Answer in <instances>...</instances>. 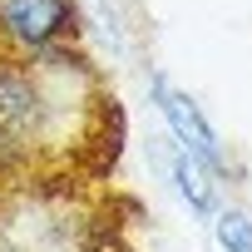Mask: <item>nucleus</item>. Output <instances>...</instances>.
<instances>
[{
	"label": "nucleus",
	"instance_id": "obj_2",
	"mask_svg": "<svg viewBox=\"0 0 252 252\" xmlns=\"http://www.w3.org/2000/svg\"><path fill=\"white\" fill-rule=\"evenodd\" d=\"M144 89H149V104H154L158 119H163V139H173L188 158H198V163H203L222 188L242 178L232 149H227L222 134H218V124L208 119V109H203L183 84H173L163 69H149V74H144Z\"/></svg>",
	"mask_w": 252,
	"mask_h": 252
},
{
	"label": "nucleus",
	"instance_id": "obj_3",
	"mask_svg": "<svg viewBox=\"0 0 252 252\" xmlns=\"http://www.w3.org/2000/svg\"><path fill=\"white\" fill-rule=\"evenodd\" d=\"M69 45H84L79 0H0V55L30 64Z\"/></svg>",
	"mask_w": 252,
	"mask_h": 252
},
{
	"label": "nucleus",
	"instance_id": "obj_4",
	"mask_svg": "<svg viewBox=\"0 0 252 252\" xmlns=\"http://www.w3.org/2000/svg\"><path fill=\"white\" fill-rule=\"evenodd\" d=\"M154 163H158V173L168 178V188H173V198L193 213V218H203V222H213V213L227 203L222 198V183L198 163V158H188L173 139H158L154 144Z\"/></svg>",
	"mask_w": 252,
	"mask_h": 252
},
{
	"label": "nucleus",
	"instance_id": "obj_6",
	"mask_svg": "<svg viewBox=\"0 0 252 252\" xmlns=\"http://www.w3.org/2000/svg\"><path fill=\"white\" fill-rule=\"evenodd\" d=\"M0 252H25V247H15V242H5V237H0Z\"/></svg>",
	"mask_w": 252,
	"mask_h": 252
},
{
	"label": "nucleus",
	"instance_id": "obj_5",
	"mask_svg": "<svg viewBox=\"0 0 252 252\" xmlns=\"http://www.w3.org/2000/svg\"><path fill=\"white\" fill-rule=\"evenodd\" d=\"M208 227H213V242H218L222 252H252V208L222 203Z\"/></svg>",
	"mask_w": 252,
	"mask_h": 252
},
{
	"label": "nucleus",
	"instance_id": "obj_1",
	"mask_svg": "<svg viewBox=\"0 0 252 252\" xmlns=\"http://www.w3.org/2000/svg\"><path fill=\"white\" fill-rule=\"evenodd\" d=\"M60 154L64 134L35 64L0 55V178H25Z\"/></svg>",
	"mask_w": 252,
	"mask_h": 252
}]
</instances>
